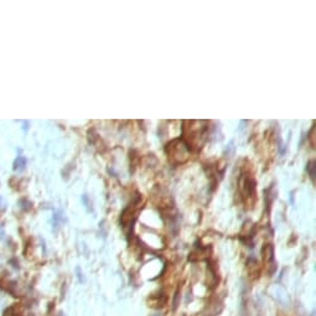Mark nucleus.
I'll return each mask as SVG.
<instances>
[{"mask_svg":"<svg viewBox=\"0 0 316 316\" xmlns=\"http://www.w3.org/2000/svg\"><path fill=\"white\" fill-rule=\"evenodd\" d=\"M25 164H26L25 159H24V157H21V156H19L18 159L15 160V162H14V169L15 170H22L24 166H25Z\"/></svg>","mask_w":316,"mask_h":316,"instance_id":"f03ea898","label":"nucleus"},{"mask_svg":"<svg viewBox=\"0 0 316 316\" xmlns=\"http://www.w3.org/2000/svg\"><path fill=\"white\" fill-rule=\"evenodd\" d=\"M166 151H168V155L171 160L174 159H177V164L180 162L181 164V160L180 157L184 156V159L187 160V156H188V151H190V148L187 146V144L185 143L184 140H174L171 143L168 145V149H166Z\"/></svg>","mask_w":316,"mask_h":316,"instance_id":"f257e3e1","label":"nucleus"},{"mask_svg":"<svg viewBox=\"0 0 316 316\" xmlns=\"http://www.w3.org/2000/svg\"><path fill=\"white\" fill-rule=\"evenodd\" d=\"M307 166H309V168H307V170L310 169V177L314 180V179H315V162L312 161V162H310Z\"/></svg>","mask_w":316,"mask_h":316,"instance_id":"7ed1b4c3","label":"nucleus"}]
</instances>
